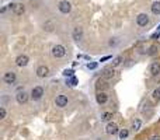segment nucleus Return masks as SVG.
<instances>
[{
	"label": "nucleus",
	"mask_w": 160,
	"mask_h": 140,
	"mask_svg": "<svg viewBox=\"0 0 160 140\" xmlns=\"http://www.w3.org/2000/svg\"><path fill=\"white\" fill-rule=\"evenodd\" d=\"M7 9L13 11L16 16H23L24 11H25V7H24V4H21V3H10Z\"/></svg>",
	"instance_id": "nucleus-1"
},
{
	"label": "nucleus",
	"mask_w": 160,
	"mask_h": 140,
	"mask_svg": "<svg viewBox=\"0 0 160 140\" xmlns=\"http://www.w3.org/2000/svg\"><path fill=\"white\" fill-rule=\"evenodd\" d=\"M66 55V49H65L63 45H53L52 46V56L56 58V59H60Z\"/></svg>",
	"instance_id": "nucleus-2"
},
{
	"label": "nucleus",
	"mask_w": 160,
	"mask_h": 140,
	"mask_svg": "<svg viewBox=\"0 0 160 140\" xmlns=\"http://www.w3.org/2000/svg\"><path fill=\"white\" fill-rule=\"evenodd\" d=\"M3 81L7 86H13V84H16V81H17V74L14 71H6L4 74H3Z\"/></svg>",
	"instance_id": "nucleus-3"
},
{
	"label": "nucleus",
	"mask_w": 160,
	"mask_h": 140,
	"mask_svg": "<svg viewBox=\"0 0 160 140\" xmlns=\"http://www.w3.org/2000/svg\"><path fill=\"white\" fill-rule=\"evenodd\" d=\"M58 9L62 14H69L70 11H72V4H70V1H68V0H62V1H59Z\"/></svg>",
	"instance_id": "nucleus-4"
},
{
	"label": "nucleus",
	"mask_w": 160,
	"mask_h": 140,
	"mask_svg": "<svg viewBox=\"0 0 160 140\" xmlns=\"http://www.w3.org/2000/svg\"><path fill=\"white\" fill-rule=\"evenodd\" d=\"M42 97H44V88L41 86L34 87V88L31 90V98L34 100V101H39Z\"/></svg>",
	"instance_id": "nucleus-5"
},
{
	"label": "nucleus",
	"mask_w": 160,
	"mask_h": 140,
	"mask_svg": "<svg viewBox=\"0 0 160 140\" xmlns=\"http://www.w3.org/2000/svg\"><path fill=\"white\" fill-rule=\"evenodd\" d=\"M149 21H150V18L146 13H140V14H138V17H136V24H138L139 27H146V25L149 24Z\"/></svg>",
	"instance_id": "nucleus-6"
},
{
	"label": "nucleus",
	"mask_w": 160,
	"mask_h": 140,
	"mask_svg": "<svg viewBox=\"0 0 160 140\" xmlns=\"http://www.w3.org/2000/svg\"><path fill=\"white\" fill-rule=\"evenodd\" d=\"M68 102H69V98L66 97L65 94H59V95H56V98H55V104H56L58 108H65L68 105Z\"/></svg>",
	"instance_id": "nucleus-7"
},
{
	"label": "nucleus",
	"mask_w": 160,
	"mask_h": 140,
	"mask_svg": "<svg viewBox=\"0 0 160 140\" xmlns=\"http://www.w3.org/2000/svg\"><path fill=\"white\" fill-rule=\"evenodd\" d=\"M105 133L110 136H114V135H117V133H119L118 125L115 123V122H108L105 126Z\"/></svg>",
	"instance_id": "nucleus-8"
},
{
	"label": "nucleus",
	"mask_w": 160,
	"mask_h": 140,
	"mask_svg": "<svg viewBox=\"0 0 160 140\" xmlns=\"http://www.w3.org/2000/svg\"><path fill=\"white\" fill-rule=\"evenodd\" d=\"M83 35H84V32H83V28L81 27H75L73 28V31H72V38L75 39L76 42L81 41V39H83Z\"/></svg>",
	"instance_id": "nucleus-9"
},
{
	"label": "nucleus",
	"mask_w": 160,
	"mask_h": 140,
	"mask_svg": "<svg viewBox=\"0 0 160 140\" xmlns=\"http://www.w3.org/2000/svg\"><path fill=\"white\" fill-rule=\"evenodd\" d=\"M28 62H30V58L27 56V55H18L16 58V65L18 67H24V66L28 65Z\"/></svg>",
	"instance_id": "nucleus-10"
},
{
	"label": "nucleus",
	"mask_w": 160,
	"mask_h": 140,
	"mask_svg": "<svg viewBox=\"0 0 160 140\" xmlns=\"http://www.w3.org/2000/svg\"><path fill=\"white\" fill-rule=\"evenodd\" d=\"M96 101H97V104H100V105L107 104V101H108V95L105 94V91H97Z\"/></svg>",
	"instance_id": "nucleus-11"
},
{
	"label": "nucleus",
	"mask_w": 160,
	"mask_h": 140,
	"mask_svg": "<svg viewBox=\"0 0 160 140\" xmlns=\"http://www.w3.org/2000/svg\"><path fill=\"white\" fill-rule=\"evenodd\" d=\"M149 71H150V74L153 76V77L159 76L160 74V62H153V63L150 65V67H149Z\"/></svg>",
	"instance_id": "nucleus-12"
},
{
	"label": "nucleus",
	"mask_w": 160,
	"mask_h": 140,
	"mask_svg": "<svg viewBox=\"0 0 160 140\" xmlns=\"http://www.w3.org/2000/svg\"><path fill=\"white\" fill-rule=\"evenodd\" d=\"M16 100L18 104H25L27 101H28V94H27L24 90H23V91H18L16 95Z\"/></svg>",
	"instance_id": "nucleus-13"
},
{
	"label": "nucleus",
	"mask_w": 160,
	"mask_h": 140,
	"mask_svg": "<svg viewBox=\"0 0 160 140\" xmlns=\"http://www.w3.org/2000/svg\"><path fill=\"white\" fill-rule=\"evenodd\" d=\"M48 74H49V69L47 67V66H39V67L37 69V76L39 77V79H45Z\"/></svg>",
	"instance_id": "nucleus-14"
},
{
	"label": "nucleus",
	"mask_w": 160,
	"mask_h": 140,
	"mask_svg": "<svg viewBox=\"0 0 160 140\" xmlns=\"http://www.w3.org/2000/svg\"><path fill=\"white\" fill-rule=\"evenodd\" d=\"M115 76V70L112 69H104L103 70V74H101V77L103 79H105V80H110V79H112Z\"/></svg>",
	"instance_id": "nucleus-15"
},
{
	"label": "nucleus",
	"mask_w": 160,
	"mask_h": 140,
	"mask_svg": "<svg viewBox=\"0 0 160 140\" xmlns=\"http://www.w3.org/2000/svg\"><path fill=\"white\" fill-rule=\"evenodd\" d=\"M107 87H108V83L105 81V79H100V80H97V83H96L97 91H104Z\"/></svg>",
	"instance_id": "nucleus-16"
},
{
	"label": "nucleus",
	"mask_w": 160,
	"mask_h": 140,
	"mask_svg": "<svg viewBox=\"0 0 160 140\" xmlns=\"http://www.w3.org/2000/svg\"><path fill=\"white\" fill-rule=\"evenodd\" d=\"M152 13L155 16H160V1L159 0H156L155 3L152 4Z\"/></svg>",
	"instance_id": "nucleus-17"
},
{
	"label": "nucleus",
	"mask_w": 160,
	"mask_h": 140,
	"mask_svg": "<svg viewBox=\"0 0 160 140\" xmlns=\"http://www.w3.org/2000/svg\"><path fill=\"white\" fill-rule=\"evenodd\" d=\"M140 126H142V121H140V119H135L132 122L131 129H132L133 132H138V130H140Z\"/></svg>",
	"instance_id": "nucleus-18"
},
{
	"label": "nucleus",
	"mask_w": 160,
	"mask_h": 140,
	"mask_svg": "<svg viewBox=\"0 0 160 140\" xmlns=\"http://www.w3.org/2000/svg\"><path fill=\"white\" fill-rule=\"evenodd\" d=\"M112 112H104L101 113V122H111Z\"/></svg>",
	"instance_id": "nucleus-19"
},
{
	"label": "nucleus",
	"mask_w": 160,
	"mask_h": 140,
	"mask_svg": "<svg viewBox=\"0 0 160 140\" xmlns=\"http://www.w3.org/2000/svg\"><path fill=\"white\" fill-rule=\"evenodd\" d=\"M118 135H119V140H125L127 137H128V135H129V130L128 129H121Z\"/></svg>",
	"instance_id": "nucleus-20"
},
{
	"label": "nucleus",
	"mask_w": 160,
	"mask_h": 140,
	"mask_svg": "<svg viewBox=\"0 0 160 140\" xmlns=\"http://www.w3.org/2000/svg\"><path fill=\"white\" fill-rule=\"evenodd\" d=\"M68 84H69L70 87H75L79 84V80H77V77L76 76H73V77H69V80H68Z\"/></svg>",
	"instance_id": "nucleus-21"
},
{
	"label": "nucleus",
	"mask_w": 160,
	"mask_h": 140,
	"mask_svg": "<svg viewBox=\"0 0 160 140\" xmlns=\"http://www.w3.org/2000/svg\"><path fill=\"white\" fill-rule=\"evenodd\" d=\"M44 30H45V31H52L53 30V22L52 21H48V22H45V24H44Z\"/></svg>",
	"instance_id": "nucleus-22"
},
{
	"label": "nucleus",
	"mask_w": 160,
	"mask_h": 140,
	"mask_svg": "<svg viewBox=\"0 0 160 140\" xmlns=\"http://www.w3.org/2000/svg\"><path fill=\"white\" fill-rule=\"evenodd\" d=\"M63 76L65 77H73V76H75V70H72V69L63 70Z\"/></svg>",
	"instance_id": "nucleus-23"
},
{
	"label": "nucleus",
	"mask_w": 160,
	"mask_h": 140,
	"mask_svg": "<svg viewBox=\"0 0 160 140\" xmlns=\"http://www.w3.org/2000/svg\"><path fill=\"white\" fill-rule=\"evenodd\" d=\"M122 62V56H117L115 59L112 60V67H115V66H118L119 63Z\"/></svg>",
	"instance_id": "nucleus-24"
},
{
	"label": "nucleus",
	"mask_w": 160,
	"mask_h": 140,
	"mask_svg": "<svg viewBox=\"0 0 160 140\" xmlns=\"http://www.w3.org/2000/svg\"><path fill=\"white\" fill-rule=\"evenodd\" d=\"M152 97H153V100H160V87L159 88H156L155 91H153Z\"/></svg>",
	"instance_id": "nucleus-25"
},
{
	"label": "nucleus",
	"mask_w": 160,
	"mask_h": 140,
	"mask_svg": "<svg viewBox=\"0 0 160 140\" xmlns=\"http://www.w3.org/2000/svg\"><path fill=\"white\" fill-rule=\"evenodd\" d=\"M150 51H149V55L150 56H153V55H156L157 53V51H159V48H157V46H156V45H153V46H150Z\"/></svg>",
	"instance_id": "nucleus-26"
},
{
	"label": "nucleus",
	"mask_w": 160,
	"mask_h": 140,
	"mask_svg": "<svg viewBox=\"0 0 160 140\" xmlns=\"http://www.w3.org/2000/svg\"><path fill=\"white\" fill-rule=\"evenodd\" d=\"M6 115H7V112H6V108L1 107V108H0V119H4Z\"/></svg>",
	"instance_id": "nucleus-27"
},
{
	"label": "nucleus",
	"mask_w": 160,
	"mask_h": 140,
	"mask_svg": "<svg viewBox=\"0 0 160 140\" xmlns=\"http://www.w3.org/2000/svg\"><path fill=\"white\" fill-rule=\"evenodd\" d=\"M97 65H98V63H97V62H93V63H89V65H87V69H96L97 67Z\"/></svg>",
	"instance_id": "nucleus-28"
},
{
	"label": "nucleus",
	"mask_w": 160,
	"mask_h": 140,
	"mask_svg": "<svg viewBox=\"0 0 160 140\" xmlns=\"http://www.w3.org/2000/svg\"><path fill=\"white\" fill-rule=\"evenodd\" d=\"M148 140H160V135H153V136H150Z\"/></svg>",
	"instance_id": "nucleus-29"
},
{
	"label": "nucleus",
	"mask_w": 160,
	"mask_h": 140,
	"mask_svg": "<svg viewBox=\"0 0 160 140\" xmlns=\"http://www.w3.org/2000/svg\"><path fill=\"white\" fill-rule=\"evenodd\" d=\"M159 37H160V30L157 31V32H155L153 35H152V38H153V39H156V38H159Z\"/></svg>",
	"instance_id": "nucleus-30"
},
{
	"label": "nucleus",
	"mask_w": 160,
	"mask_h": 140,
	"mask_svg": "<svg viewBox=\"0 0 160 140\" xmlns=\"http://www.w3.org/2000/svg\"><path fill=\"white\" fill-rule=\"evenodd\" d=\"M108 59H112V56H104V58L100 59V62H105V60H108Z\"/></svg>",
	"instance_id": "nucleus-31"
},
{
	"label": "nucleus",
	"mask_w": 160,
	"mask_h": 140,
	"mask_svg": "<svg viewBox=\"0 0 160 140\" xmlns=\"http://www.w3.org/2000/svg\"><path fill=\"white\" fill-rule=\"evenodd\" d=\"M115 43H117V38H111V41H110V45H115Z\"/></svg>",
	"instance_id": "nucleus-32"
}]
</instances>
